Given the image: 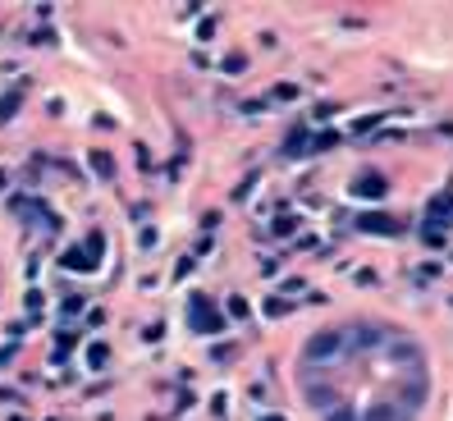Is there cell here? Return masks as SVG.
Here are the masks:
<instances>
[{
  "label": "cell",
  "instance_id": "1",
  "mask_svg": "<svg viewBox=\"0 0 453 421\" xmlns=\"http://www.w3.org/2000/svg\"><path fill=\"white\" fill-rule=\"evenodd\" d=\"M384 192V179L380 174H366V179H358V197H380Z\"/></svg>",
  "mask_w": 453,
  "mask_h": 421
}]
</instances>
